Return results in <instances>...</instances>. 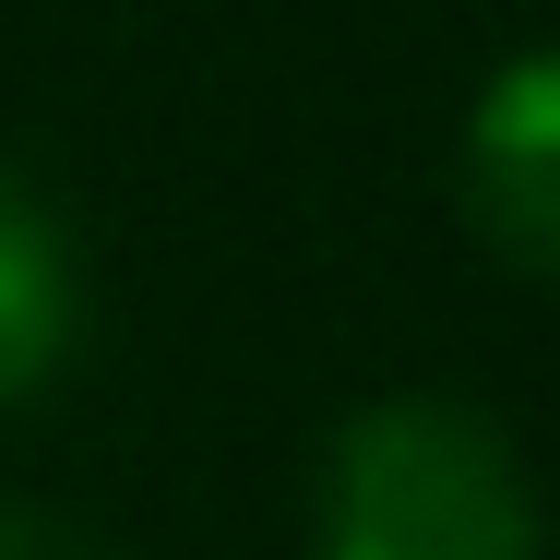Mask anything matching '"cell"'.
I'll use <instances>...</instances> for the list:
<instances>
[{
  "instance_id": "3957f363",
  "label": "cell",
  "mask_w": 560,
  "mask_h": 560,
  "mask_svg": "<svg viewBox=\"0 0 560 560\" xmlns=\"http://www.w3.org/2000/svg\"><path fill=\"white\" fill-rule=\"evenodd\" d=\"M72 335H84V262L24 179H0V406H24L72 358Z\"/></svg>"
},
{
  "instance_id": "6da1fadb",
  "label": "cell",
  "mask_w": 560,
  "mask_h": 560,
  "mask_svg": "<svg viewBox=\"0 0 560 560\" xmlns=\"http://www.w3.org/2000/svg\"><path fill=\"white\" fill-rule=\"evenodd\" d=\"M537 465L465 394L358 406L311 489V560H537Z\"/></svg>"
},
{
  "instance_id": "7a4b0ae2",
  "label": "cell",
  "mask_w": 560,
  "mask_h": 560,
  "mask_svg": "<svg viewBox=\"0 0 560 560\" xmlns=\"http://www.w3.org/2000/svg\"><path fill=\"white\" fill-rule=\"evenodd\" d=\"M465 215L501 262L560 275V48L489 72V96L465 119Z\"/></svg>"
},
{
  "instance_id": "277c9868",
  "label": "cell",
  "mask_w": 560,
  "mask_h": 560,
  "mask_svg": "<svg viewBox=\"0 0 560 560\" xmlns=\"http://www.w3.org/2000/svg\"><path fill=\"white\" fill-rule=\"evenodd\" d=\"M0 560H108L84 525H60V513H36V501H0Z\"/></svg>"
}]
</instances>
